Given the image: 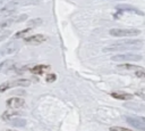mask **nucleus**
<instances>
[{"label":"nucleus","mask_w":145,"mask_h":131,"mask_svg":"<svg viewBox=\"0 0 145 131\" xmlns=\"http://www.w3.org/2000/svg\"><path fill=\"white\" fill-rule=\"evenodd\" d=\"M142 47H143L142 40H123L105 47L103 51L108 52V51H122V50H138Z\"/></svg>","instance_id":"1"},{"label":"nucleus","mask_w":145,"mask_h":131,"mask_svg":"<svg viewBox=\"0 0 145 131\" xmlns=\"http://www.w3.org/2000/svg\"><path fill=\"white\" fill-rule=\"evenodd\" d=\"M40 0H12L10 2H8L5 7L1 8V11L3 13H10V11H15L16 8L22 7V6H33L39 3Z\"/></svg>","instance_id":"2"},{"label":"nucleus","mask_w":145,"mask_h":131,"mask_svg":"<svg viewBox=\"0 0 145 131\" xmlns=\"http://www.w3.org/2000/svg\"><path fill=\"white\" fill-rule=\"evenodd\" d=\"M110 35L118 36V38H128V36H136L140 33L137 28H111L109 31Z\"/></svg>","instance_id":"3"},{"label":"nucleus","mask_w":145,"mask_h":131,"mask_svg":"<svg viewBox=\"0 0 145 131\" xmlns=\"http://www.w3.org/2000/svg\"><path fill=\"white\" fill-rule=\"evenodd\" d=\"M29 84H31V81H28L26 79H17L15 81L3 82L0 84V92H3V91H6L12 87H28Z\"/></svg>","instance_id":"4"},{"label":"nucleus","mask_w":145,"mask_h":131,"mask_svg":"<svg viewBox=\"0 0 145 131\" xmlns=\"http://www.w3.org/2000/svg\"><path fill=\"white\" fill-rule=\"evenodd\" d=\"M125 120L131 126H134L140 131H145V117H143V116H125Z\"/></svg>","instance_id":"5"},{"label":"nucleus","mask_w":145,"mask_h":131,"mask_svg":"<svg viewBox=\"0 0 145 131\" xmlns=\"http://www.w3.org/2000/svg\"><path fill=\"white\" fill-rule=\"evenodd\" d=\"M111 60L113 62H127V60H142V56L138 54H133V52H128V54H121V55H116L111 57Z\"/></svg>","instance_id":"6"},{"label":"nucleus","mask_w":145,"mask_h":131,"mask_svg":"<svg viewBox=\"0 0 145 131\" xmlns=\"http://www.w3.org/2000/svg\"><path fill=\"white\" fill-rule=\"evenodd\" d=\"M116 9L119 10V11H129V13H133V14H136V15H139V16L144 15V13L142 10H139L138 8H136L131 5H117Z\"/></svg>","instance_id":"7"},{"label":"nucleus","mask_w":145,"mask_h":131,"mask_svg":"<svg viewBox=\"0 0 145 131\" xmlns=\"http://www.w3.org/2000/svg\"><path fill=\"white\" fill-rule=\"evenodd\" d=\"M45 40H46V36L45 35H43V34H34V35H31V36L26 38L25 39V42L27 44H34V46H36V44H40V43L44 42Z\"/></svg>","instance_id":"8"},{"label":"nucleus","mask_w":145,"mask_h":131,"mask_svg":"<svg viewBox=\"0 0 145 131\" xmlns=\"http://www.w3.org/2000/svg\"><path fill=\"white\" fill-rule=\"evenodd\" d=\"M25 105V100L23 98H18V97H12L9 98L7 100V106L10 108H20Z\"/></svg>","instance_id":"9"},{"label":"nucleus","mask_w":145,"mask_h":131,"mask_svg":"<svg viewBox=\"0 0 145 131\" xmlns=\"http://www.w3.org/2000/svg\"><path fill=\"white\" fill-rule=\"evenodd\" d=\"M19 47H20L19 43L16 42V41L9 42L8 44H6V46L3 47V51H2V54H3V55H11V54H15L16 51H18Z\"/></svg>","instance_id":"10"},{"label":"nucleus","mask_w":145,"mask_h":131,"mask_svg":"<svg viewBox=\"0 0 145 131\" xmlns=\"http://www.w3.org/2000/svg\"><path fill=\"white\" fill-rule=\"evenodd\" d=\"M15 66V62L11 59H7L0 64V72H8L9 69H12Z\"/></svg>","instance_id":"11"},{"label":"nucleus","mask_w":145,"mask_h":131,"mask_svg":"<svg viewBox=\"0 0 145 131\" xmlns=\"http://www.w3.org/2000/svg\"><path fill=\"white\" fill-rule=\"evenodd\" d=\"M111 97L116 99H120V100H131L134 98V96L130 93H121V92H112Z\"/></svg>","instance_id":"12"},{"label":"nucleus","mask_w":145,"mask_h":131,"mask_svg":"<svg viewBox=\"0 0 145 131\" xmlns=\"http://www.w3.org/2000/svg\"><path fill=\"white\" fill-rule=\"evenodd\" d=\"M9 123H10V125L16 126V128H24L26 125V120L20 118V117H14L9 121Z\"/></svg>","instance_id":"13"},{"label":"nucleus","mask_w":145,"mask_h":131,"mask_svg":"<svg viewBox=\"0 0 145 131\" xmlns=\"http://www.w3.org/2000/svg\"><path fill=\"white\" fill-rule=\"evenodd\" d=\"M118 68H125V69H128V71H144L143 67L140 66H137V65H131V64H121V65H118Z\"/></svg>","instance_id":"14"},{"label":"nucleus","mask_w":145,"mask_h":131,"mask_svg":"<svg viewBox=\"0 0 145 131\" xmlns=\"http://www.w3.org/2000/svg\"><path fill=\"white\" fill-rule=\"evenodd\" d=\"M48 68H49V66H45V65H36L31 69V72L33 74H43Z\"/></svg>","instance_id":"15"},{"label":"nucleus","mask_w":145,"mask_h":131,"mask_svg":"<svg viewBox=\"0 0 145 131\" xmlns=\"http://www.w3.org/2000/svg\"><path fill=\"white\" fill-rule=\"evenodd\" d=\"M14 115H18V113H15V112H9V110H7V112H5V113H2V115H1V118L2 120H5V121H10L11 118H14Z\"/></svg>","instance_id":"16"},{"label":"nucleus","mask_w":145,"mask_h":131,"mask_svg":"<svg viewBox=\"0 0 145 131\" xmlns=\"http://www.w3.org/2000/svg\"><path fill=\"white\" fill-rule=\"evenodd\" d=\"M12 23H15L14 17H10V18H8V19H6V21L1 22V23H0V31H1V30H5V28H6V27H8V26H10Z\"/></svg>","instance_id":"17"},{"label":"nucleus","mask_w":145,"mask_h":131,"mask_svg":"<svg viewBox=\"0 0 145 131\" xmlns=\"http://www.w3.org/2000/svg\"><path fill=\"white\" fill-rule=\"evenodd\" d=\"M41 23H42V19H41V18H34V19L29 21V22L27 23V25H28L29 27H34V26H37V25H40Z\"/></svg>","instance_id":"18"},{"label":"nucleus","mask_w":145,"mask_h":131,"mask_svg":"<svg viewBox=\"0 0 145 131\" xmlns=\"http://www.w3.org/2000/svg\"><path fill=\"white\" fill-rule=\"evenodd\" d=\"M29 31H31V28H29V27H28V28H25V30H23V31H19V32H17V33L14 35V38H15V39H19V38H23V36H24L26 33H28Z\"/></svg>","instance_id":"19"},{"label":"nucleus","mask_w":145,"mask_h":131,"mask_svg":"<svg viewBox=\"0 0 145 131\" xmlns=\"http://www.w3.org/2000/svg\"><path fill=\"white\" fill-rule=\"evenodd\" d=\"M110 131H133V130L127 129V128H122V126H111Z\"/></svg>","instance_id":"20"},{"label":"nucleus","mask_w":145,"mask_h":131,"mask_svg":"<svg viewBox=\"0 0 145 131\" xmlns=\"http://www.w3.org/2000/svg\"><path fill=\"white\" fill-rule=\"evenodd\" d=\"M56 79H57V76H56V74H49V75H46V82H53V81H56Z\"/></svg>","instance_id":"21"},{"label":"nucleus","mask_w":145,"mask_h":131,"mask_svg":"<svg viewBox=\"0 0 145 131\" xmlns=\"http://www.w3.org/2000/svg\"><path fill=\"white\" fill-rule=\"evenodd\" d=\"M136 76L140 77V79H145V71H137L136 72Z\"/></svg>","instance_id":"22"},{"label":"nucleus","mask_w":145,"mask_h":131,"mask_svg":"<svg viewBox=\"0 0 145 131\" xmlns=\"http://www.w3.org/2000/svg\"><path fill=\"white\" fill-rule=\"evenodd\" d=\"M3 1H6V0H0V3H1V2H3Z\"/></svg>","instance_id":"23"},{"label":"nucleus","mask_w":145,"mask_h":131,"mask_svg":"<svg viewBox=\"0 0 145 131\" xmlns=\"http://www.w3.org/2000/svg\"><path fill=\"white\" fill-rule=\"evenodd\" d=\"M6 131H11V130H6Z\"/></svg>","instance_id":"24"},{"label":"nucleus","mask_w":145,"mask_h":131,"mask_svg":"<svg viewBox=\"0 0 145 131\" xmlns=\"http://www.w3.org/2000/svg\"><path fill=\"white\" fill-rule=\"evenodd\" d=\"M0 17H1V16H0Z\"/></svg>","instance_id":"25"}]
</instances>
